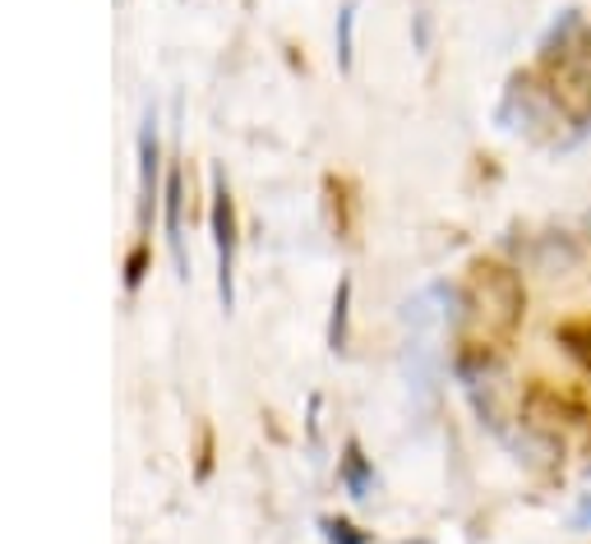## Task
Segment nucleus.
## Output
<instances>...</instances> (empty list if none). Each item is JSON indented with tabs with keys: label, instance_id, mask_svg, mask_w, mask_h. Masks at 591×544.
Segmentation results:
<instances>
[{
	"label": "nucleus",
	"instance_id": "nucleus-1",
	"mask_svg": "<svg viewBox=\"0 0 591 544\" xmlns=\"http://www.w3.org/2000/svg\"><path fill=\"white\" fill-rule=\"evenodd\" d=\"M463 309L467 319H476L490 337H509L518 332L522 314H527V286H522V272L509 263H476L471 282L463 286Z\"/></svg>",
	"mask_w": 591,
	"mask_h": 544
},
{
	"label": "nucleus",
	"instance_id": "nucleus-2",
	"mask_svg": "<svg viewBox=\"0 0 591 544\" xmlns=\"http://www.w3.org/2000/svg\"><path fill=\"white\" fill-rule=\"evenodd\" d=\"M568 116V106L555 98V88L536 79V75H518L503 93V106H499V121L503 129H522L527 139H541L545 129H559Z\"/></svg>",
	"mask_w": 591,
	"mask_h": 544
},
{
	"label": "nucleus",
	"instance_id": "nucleus-3",
	"mask_svg": "<svg viewBox=\"0 0 591 544\" xmlns=\"http://www.w3.org/2000/svg\"><path fill=\"white\" fill-rule=\"evenodd\" d=\"M518 424L532 429V434H550L559 439V429L568 424H582V401L573 393L555 388V383H527L518 397Z\"/></svg>",
	"mask_w": 591,
	"mask_h": 544
},
{
	"label": "nucleus",
	"instance_id": "nucleus-4",
	"mask_svg": "<svg viewBox=\"0 0 591 544\" xmlns=\"http://www.w3.org/2000/svg\"><path fill=\"white\" fill-rule=\"evenodd\" d=\"M213 231H217V291H223V305L231 309L236 301V217H231V199L227 185L217 180V203H213Z\"/></svg>",
	"mask_w": 591,
	"mask_h": 544
},
{
	"label": "nucleus",
	"instance_id": "nucleus-5",
	"mask_svg": "<svg viewBox=\"0 0 591 544\" xmlns=\"http://www.w3.org/2000/svg\"><path fill=\"white\" fill-rule=\"evenodd\" d=\"M527 263H532V272H541V277H559L564 268H578L582 263V249L568 240L564 231L559 236H541L536 249L527 254Z\"/></svg>",
	"mask_w": 591,
	"mask_h": 544
},
{
	"label": "nucleus",
	"instance_id": "nucleus-6",
	"mask_svg": "<svg viewBox=\"0 0 591 544\" xmlns=\"http://www.w3.org/2000/svg\"><path fill=\"white\" fill-rule=\"evenodd\" d=\"M342 485L352 489V498H370V489H375V471H370V462L361 457V447L352 443L342 457Z\"/></svg>",
	"mask_w": 591,
	"mask_h": 544
},
{
	"label": "nucleus",
	"instance_id": "nucleus-7",
	"mask_svg": "<svg viewBox=\"0 0 591 544\" xmlns=\"http://www.w3.org/2000/svg\"><path fill=\"white\" fill-rule=\"evenodd\" d=\"M346 314H352V282H338V296H333V319H328V347L342 351L346 347Z\"/></svg>",
	"mask_w": 591,
	"mask_h": 544
},
{
	"label": "nucleus",
	"instance_id": "nucleus-8",
	"mask_svg": "<svg viewBox=\"0 0 591 544\" xmlns=\"http://www.w3.org/2000/svg\"><path fill=\"white\" fill-rule=\"evenodd\" d=\"M555 337H559V342H564L568 351H573L578 360H587V365H591V319H573V324H564Z\"/></svg>",
	"mask_w": 591,
	"mask_h": 544
},
{
	"label": "nucleus",
	"instance_id": "nucleus-9",
	"mask_svg": "<svg viewBox=\"0 0 591 544\" xmlns=\"http://www.w3.org/2000/svg\"><path fill=\"white\" fill-rule=\"evenodd\" d=\"M167 240H171V249H177V259H181V175L167 180Z\"/></svg>",
	"mask_w": 591,
	"mask_h": 544
},
{
	"label": "nucleus",
	"instance_id": "nucleus-10",
	"mask_svg": "<svg viewBox=\"0 0 591 544\" xmlns=\"http://www.w3.org/2000/svg\"><path fill=\"white\" fill-rule=\"evenodd\" d=\"M352 24H356V14L342 10V19H338V56H342V65H352Z\"/></svg>",
	"mask_w": 591,
	"mask_h": 544
},
{
	"label": "nucleus",
	"instance_id": "nucleus-11",
	"mask_svg": "<svg viewBox=\"0 0 591 544\" xmlns=\"http://www.w3.org/2000/svg\"><path fill=\"white\" fill-rule=\"evenodd\" d=\"M323 531L333 544H365V535H356V526H346V521H323Z\"/></svg>",
	"mask_w": 591,
	"mask_h": 544
},
{
	"label": "nucleus",
	"instance_id": "nucleus-12",
	"mask_svg": "<svg viewBox=\"0 0 591 544\" xmlns=\"http://www.w3.org/2000/svg\"><path fill=\"white\" fill-rule=\"evenodd\" d=\"M573 526H578V531H591V494H587L582 503H578V512H573Z\"/></svg>",
	"mask_w": 591,
	"mask_h": 544
}]
</instances>
